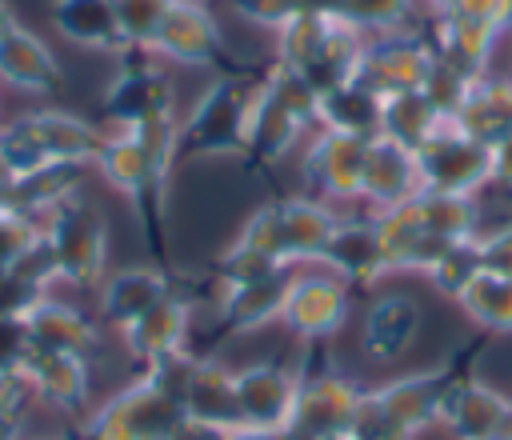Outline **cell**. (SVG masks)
Wrapping results in <instances>:
<instances>
[{"mask_svg":"<svg viewBox=\"0 0 512 440\" xmlns=\"http://www.w3.org/2000/svg\"><path fill=\"white\" fill-rule=\"evenodd\" d=\"M176 124H180L176 116H160V120H148L128 132H108V140L96 156L100 176L128 200V208L140 224L144 248L152 256V264L164 272H172L164 196H168V176L176 168Z\"/></svg>","mask_w":512,"mask_h":440,"instance_id":"1","label":"cell"},{"mask_svg":"<svg viewBox=\"0 0 512 440\" xmlns=\"http://www.w3.org/2000/svg\"><path fill=\"white\" fill-rule=\"evenodd\" d=\"M480 236V208L472 196L420 188L396 208L376 212V240L384 272H428L448 248Z\"/></svg>","mask_w":512,"mask_h":440,"instance_id":"2","label":"cell"},{"mask_svg":"<svg viewBox=\"0 0 512 440\" xmlns=\"http://www.w3.org/2000/svg\"><path fill=\"white\" fill-rule=\"evenodd\" d=\"M480 356H484V340H468L448 360H440L424 372L368 388L360 396L352 436L356 440H416L424 428L440 424V408H444L448 392L464 376H472V364Z\"/></svg>","mask_w":512,"mask_h":440,"instance_id":"3","label":"cell"},{"mask_svg":"<svg viewBox=\"0 0 512 440\" xmlns=\"http://www.w3.org/2000/svg\"><path fill=\"white\" fill-rule=\"evenodd\" d=\"M260 76L264 72L256 68H232L212 76L192 112L176 124V168L204 156H244Z\"/></svg>","mask_w":512,"mask_h":440,"instance_id":"4","label":"cell"},{"mask_svg":"<svg viewBox=\"0 0 512 440\" xmlns=\"http://www.w3.org/2000/svg\"><path fill=\"white\" fill-rule=\"evenodd\" d=\"M108 132L60 112V108H36L24 116H12L0 124V172L4 180H20L48 164H96Z\"/></svg>","mask_w":512,"mask_h":440,"instance_id":"5","label":"cell"},{"mask_svg":"<svg viewBox=\"0 0 512 440\" xmlns=\"http://www.w3.org/2000/svg\"><path fill=\"white\" fill-rule=\"evenodd\" d=\"M316 124V88L304 84L296 72H288L284 64H268L252 100V116H248V144H244V164L252 172L276 168L292 144L300 140V132Z\"/></svg>","mask_w":512,"mask_h":440,"instance_id":"6","label":"cell"},{"mask_svg":"<svg viewBox=\"0 0 512 440\" xmlns=\"http://www.w3.org/2000/svg\"><path fill=\"white\" fill-rule=\"evenodd\" d=\"M336 220L340 216L332 212V204H324L316 196H280V200L260 204L244 220L232 248L256 252V256L284 264V268H296L304 260L320 264V252H324Z\"/></svg>","mask_w":512,"mask_h":440,"instance_id":"7","label":"cell"},{"mask_svg":"<svg viewBox=\"0 0 512 440\" xmlns=\"http://www.w3.org/2000/svg\"><path fill=\"white\" fill-rule=\"evenodd\" d=\"M364 40L368 36L356 32L340 16L300 12V16H292L276 32V64H284L288 72H296L320 96V92H328L336 84H348L356 76Z\"/></svg>","mask_w":512,"mask_h":440,"instance_id":"8","label":"cell"},{"mask_svg":"<svg viewBox=\"0 0 512 440\" xmlns=\"http://www.w3.org/2000/svg\"><path fill=\"white\" fill-rule=\"evenodd\" d=\"M296 372H300V388H296V404L280 436L284 440H336L352 432L364 388H356L336 368L328 344H304Z\"/></svg>","mask_w":512,"mask_h":440,"instance_id":"9","label":"cell"},{"mask_svg":"<svg viewBox=\"0 0 512 440\" xmlns=\"http://www.w3.org/2000/svg\"><path fill=\"white\" fill-rule=\"evenodd\" d=\"M44 244L52 252L56 280H64L72 288H92L104 280L108 224H104L100 208L88 204L80 192L44 216Z\"/></svg>","mask_w":512,"mask_h":440,"instance_id":"10","label":"cell"},{"mask_svg":"<svg viewBox=\"0 0 512 440\" xmlns=\"http://www.w3.org/2000/svg\"><path fill=\"white\" fill-rule=\"evenodd\" d=\"M144 376H152L176 404L184 416L216 424L224 432L240 428V408H236V372L224 368L212 356H196V352H176L168 360H160L156 368H148Z\"/></svg>","mask_w":512,"mask_h":440,"instance_id":"11","label":"cell"},{"mask_svg":"<svg viewBox=\"0 0 512 440\" xmlns=\"http://www.w3.org/2000/svg\"><path fill=\"white\" fill-rule=\"evenodd\" d=\"M180 416V404L152 376L140 372L128 388L88 412L72 440H160Z\"/></svg>","mask_w":512,"mask_h":440,"instance_id":"12","label":"cell"},{"mask_svg":"<svg viewBox=\"0 0 512 440\" xmlns=\"http://www.w3.org/2000/svg\"><path fill=\"white\" fill-rule=\"evenodd\" d=\"M172 108H176L172 84L160 72V64L152 60V52H140V48L124 52L116 76L108 80V88L100 96L104 132H128V128H140L148 120L176 116Z\"/></svg>","mask_w":512,"mask_h":440,"instance_id":"13","label":"cell"},{"mask_svg":"<svg viewBox=\"0 0 512 440\" xmlns=\"http://www.w3.org/2000/svg\"><path fill=\"white\" fill-rule=\"evenodd\" d=\"M416 172H420V188H428V192L476 196L492 180V148L472 140L452 120H444L416 148Z\"/></svg>","mask_w":512,"mask_h":440,"instance_id":"14","label":"cell"},{"mask_svg":"<svg viewBox=\"0 0 512 440\" xmlns=\"http://www.w3.org/2000/svg\"><path fill=\"white\" fill-rule=\"evenodd\" d=\"M428 68H432L428 36L396 28V32H380V36L364 40L356 80L380 96H400V92H420Z\"/></svg>","mask_w":512,"mask_h":440,"instance_id":"15","label":"cell"},{"mask_svg":"<svg viewBox=\"0 0 512 440\" xmlns=\"http://www.w3.org/2000/svg\"><path fill=\"white\" fill-rule=\"evenodd\" d=\"M352 312V288L336 272H300L288 288L280 324L304 344H328Z\"/></svg>","mask_w":512,"mask_h":440,"instance_id":"16","label":"cell"},{"mask_svg":"<svg viewBox=\"0 0 512 440\" xmlns=\"http://www.w3.org/2000/svg\"><path fill=\"white\" fill-rule=\"evenodd\" d=\"M148 52L176 60V64H192V68H216V72L240 68V64H228L220 24L208 12V4H200V0H172Z\"/></svg>","mask_w":512,"mask_h":440,"instance_id":"17","label":"cell"},{"mask_svg":"<svg viewBox=\"0 0 512 440\" xmlns=\"http://www.w3.org/2000/svg\"><path fill=\"white\" fill-rule=\"evenodd\" d=\"M364 156H368V140L356 136H340V132H316L312 144L300 156V180H304V196H316L324 204L332 200H360L364 188Z\"/></svg>","mask_w":512,"mask_h":440,"instance_id":"18","label":"cell"},{"mask_svg":"<svg viewBox=\"0 0 512 440\" xmlns=\"http://www.w3.org/2000/svg\"><path fill=\"white\" fill-rule=\"evenodd\" d=\"M292 280H296V272H292V268H280V272H268V276L220 284L216 324H212L208 340H220V336H224V340H228V336H248V332H260L264 324L280 320Z\"/></svg>","mask_w":512,"mask_h":440,"instance_id":"19","label":"cell"},{"mask_svg":"<svg viewBox=\"0 0 512 440\" xmlns=\"http://www.w3.org/2000/svg\"><path fill=\"white\" fill-rule=\"evenodd\" d=\"M300 372L296 364L284 360H256L236 372V408H240V428H268L284 432L292 404H296Z\"/></svg>","mask_w":512,"mask_h":440,"instance_id":"20","label":"cell"},{"mask_svg":"<svg viewBox=\"0 0 512 440\" xmlns=\"http://www.w3.org/2000/svg\"><path fill=\"white\" fill-rule=\"evenodd\" d=\"M440 424L452 432V440H500L512 432V396H504L488 380L464 376L448 392Z\"/></svg>","mask_w":512,"mask_h":440,"instance_id":"21","label":"cell"},{"mask_svg":"<svg viewBox=\"0 0 512 440\" xmlns=\"http://www.w3.org/2000/svg\"><path fill=\"white\" fill-rule=\"evenodd\" d=\"M20 368L32 380V392H36L40 404H48L56 412H68V416H80L88 408V396H92V364H88V356L28 348Z\"/></svg>","mask_w":512,"mask_h":440,"instance_id":"22","label":"cell"},{"mask_svg":"<svg viewBox=\"0 0 512 440\" xmlns=\"http://www.w3.org/2000/svg\"><path fill=\"white\" fill-rule=\"evenodd\" d=\"M320 264L328 272H336L348 288H372L384 272V256H380V240H376V212L372 216H340Z\"/></svg>","mask_w":512,"mask_h":440,"instance_id":"23","label":"cell"},{"mask_svg":"<svg viewBox=\"0 0 512 440\" xmlns=\"http://www.w3.org/2000/svg\"><path fill=\"white\" fill-rule=\"evenodd\" d=\"M188 328H192V304H188V296L176 288V292L164 296L156 308H148L140 320H132L120 336H124L128 356L148 372V368H156L160 360L184 352Z\"/></svg>","mask_w":512,"mask_h":440,"instance_id":"24","label":"cell"},{"mask_svg":"<svg viewBox=\"0 0 512 440\" xmlns=\"http://www.w3.org/2000/svg\"><path fill=\"white\" fill-rule=\"evenodd\" d=\"M180 284L172 272L148 264V268H120L108 280H100V320L112 328H128L148 308H156L164 296H172Z\"/></svg>","mask_w":512,"mask_h":440,"instance_id":"25","label":"cell"},{"mask_svg":"<svg viewBox=\"0 0 512 440\" xmlns=\"http://www.w3.org/2000/svg\"><path fill=\"white\" fill-rule=\"evenodd\" d=\"M416 332H420V304H416V296H408V292H384L364 312L360 344H364L368 360L396 364L412 348Z\"/></svg>","mask_w":512,"mask_h":440,"instance_id":"26","label":"cell"},{"mask_svg":"<svg viewBox=\"0 0 512 440\" xmlns=\"http://www.w3.org/2000/svg\"><path fill=\"white\" fill-rule=\"evenodd\" d=\"M416 192H420L416 152L400 148V144H396V140H388V136L368 140L360 200H364L372 212H384V208L404 204V200H408V196H416Z\"/></svg>","mask_w":512,"mask_h":440,"instance_id":"27","label":"cell"},{"mask_svg":"<svg viewBox=\"0 0 512 440\" xmlns=\"http://www.w3.org/2000/svg\"><path fill=\"white\" fill-rule=\"evenodd\" d=\"M0 80L32 96H52L64 88V68L36 32L16 24L12 32L0 36Z\"/></svg>","mask_w":512,"mask_h":440,"instance_id":"28","label":"cell"},{"mask_svg":"<svg viewBox=\"0 0 512 440\" xmlns=\"http://www.w3.org/2000/svg\"><path fill=\"white\" fill-rule=\"evenodd\" d=\"M24 328H28V344L32 348H44V352H76V356H88L96 352L100 344V332H96V320L64 300H52L44 296L28 316H24Z\"/></svg>","mask_w":512,"mask_h":440,"instance_id":"29","label":"cell"},{"mask_svg":"<svg viewBox=\"0 0 512 440\" xmlns=\"http://www.w3.org/2000/svg\"><path fill=\"white\" fill-rule=\"evenodd\" d=\"M384 120V96L360 84L356 76L348 84H336L316 96V128L356 136V140H376Z\"/></svg>","mask_w":512,"mask_h":440,"instance_id":"30","label":"cell"},{"mask_svg":"<svg viewBox=\"0 0 512 440\" xmlns=\"http://www.w3.org/2000/svg\"><path fill=\"white\" fill-rule=\"evenodd\" d=\"M48 16H52V28L64 40L80 44V48L116 52V56L128 52L124 32H120V16H116V4L112 0H52Z\"/></svg>","mask_w":512,"mask_h":440,"instance_id":"31","label":"cell"},{"mask_svg":"<svg viewBox=\"0 0 512 440\" xmlns=\"http://www.w3.org/2000/svg\"><path fill=\"white\" fill-rule=\"evenodd\" d=\"M452 124L488 148L504 144L512 136V76H476Z\"/></svg>","mask_w":512,"mask_h":440,"instance_id":"32","label":"cell"},{"mask_svg":"<svg viewBox=\"0 0 512 440\" xmlns=\"http://www.w3.org/2000/svg\"><path fill=\"white\" fill-rule=\"evenodd\" d=\"M80 180H84V164H48V168H36V172H28L20 180H8L4 208H12L20 216L44 224V216L56 204H64L68 196H76Z\"/></svg>","mask_w":512,"mask_h":440,"instance_id":"33","label":"cell"},{"mask_svg":"<svg viewBox=\"0 0 512 440\" xmlns=\"http://www.w3.org/2000/svg\"><path fill=\"white\" fill-rule=\"evenodd\" d=\"M456 304L464 308V316L484 328V332H512V276L508 272H488L480 268L468 288L456 296Z\"/></svg>","mask_w":512,"mask_h":440,"instance_id":"34","label":"cell"},{"mask_svg":"<svg viewBox=\"0 0 512 440\" xmlns=\"http://www.w3.org/2000/svg\"><path fill=\"white\" fill-rule=\"evenodd\" d=\"M444 124V116L432 108V100L424 92H400V96H384V120H380V136L396 140L400 148L416 152L436 128Z\"/></svg>","mask_w":512,"mask_h":440,"instance_id":"35","label":"cell"},{"mask_svg":"<svg viewBox=\"0 0 512 440\" xmlns=\"http://www.w3.org/2000/svg\"><path fill=\"white\" fill-rule=\"evenodd\" d=\"M472 80H476V76H472L468 68H460L456 60H448V56L432 52V68H428V76H424L420 92L432 100V108H436L444 120H456V112H460V104H464V96H468Z\"/></svg>","mask_w":512,"mask_h":440,"instance_id":"36","label":"cell"},{"mask_svg":"<svg viewBox=\"0 0 512 440\" xmlns=\"http://www.w3.org/2000/svg\"><path fill=\"white\" fill-rule=\"evenodd\" d=\"M412 8H416V0H344L340 20H348L364 36H380V32L404 28Z\"/></svg>","mask_w":512,"mask_h":440,"instance_id":"37","label":"cell"},{"mask_svg":"<svg viewBox=\"0 0 512 440\" xmlns=\"http://www.w3.org/2000/svg\"><path fill=\"white\" fill-rule=\"evenodd\" d=\"M476 272H480V252H476V236H472V240L448 248L424 276H428V284H432L436 292H444V296L456 300V296L468 288V280H472Z\"/></svg>","mask_w":512,"mask_h":440,"instance_id":"38","label":"cell"},{"mask_svg":"<svg viewBox=\"0 0 512 440\" xmlns=\"http://www.w3.org/2000/svg\"><path fill=\"white\" fill-rule=\"evenodd\" d=\"M116 4V16H120V32H124V44L128 52L140 48L148 52L152 48V36L160 28V20L168 16L172 0H112Z\"/></svg>","mask_w":512,"mask_h":440,"instance_id":"39","label":"cell"},{"mask_svg":"<svg viewBox=\"0 0 512 440\" xmlns=\"http://www.w3.org/2000/svg\"><path fill=\"white\" fill-rule=\"evenodd\" d=\"M40 232H44L40 220H28L0 204V276H8L24 260V252L40 240Z\"/></svg>","mask_w":512,"mask_h":440,"instance_id":"40","label":"cell"},{"mask_svg":"<svg viewBox=\"0 0 512 440\" xmlns=\"http://www.w3.org/2000/svg\"><path fill=\"white\" fill-rule=\"evenodd\" d=\"M240 20L256 24V28H268V32H280L292 16H300L296 0H224Z\"/></svg>","mask_w":512,"mask_h":440,"instance_id":"41","label":"cell"},{"mask_svg":"<svg viewBox=\"0 0 512 440\" xmlns=\"http://www.w3.org/2000/svg\"><path fill=\"white\" fill-rule=\"evenodd\" d=\"M32 404H36V392H32V380L24 376V368H4L0 372V416L24 420V412Z\"/></svg>","mask_w":512,"mask_h":440,"instance_id":"42","label":"cell"},{"mask_svg":"<svg viewBox=\"0 0 512 440\" xmlns=\"http://www.w3.org/2000/svg\"><path fill=\"white\" fill-rule=\"evenodd\" d=\"M476 252H480V268L512 276V220H504L500 228L476 236Z\"/></svg>","mask_w":512,"mask_h":440,"instance_id":"43","label":"cell"},{"mask_svg":"<svg viewBox=\"0 0 512 440\" xmlns=\"http://www.w3.org/2000/svg\"><path fill=\"white\" fill-rule=\"evenodd\" d=\"M448 8L468 20H480L484 28L500 32V36L512 32V0H452Z\"/></svg>","mask_w":512,"mask_h":440,"instance_id":"44","label":"cell"},{"mask_svg":"<svg viewBox=\"0 0 512 440\" xmlns=\"http://www.w3.org/2000/svg\"><path fill=\"white\" fill-rule=\"evenodd\" d=\"M28 328L24 320H0V372L4 368H20L28 356Z\"/></svg>","mask_w":512,"mask_h":440,"instance_id":"45","label":"cell"},{"mask_svg":"<svg viewBox=\"0 0 512 440\" xmlns=\"http://www.w3.org/2000/svg\"><path fill=\"white\" fill-rule=\"evenodd\" d=\"M160 440H228V432L224 428H216V424H204V420H192V416H180Z\"/></svg>","mask_w":512,"mask_h":440,"instance_id":"46","label":"cell"},{"mask_svg":"<svg viewBox=\"0 0 512 440\" xmlns=\"http://www.w3.org/2000/svg\"><path fill=\"white\" fill-rule=\"evenodd\" d=\"M300 12H316V16H340L344 0H296Z\"/></svg>","mask_w":512,"mask_h":440,"instance_id":"47","label":"cell"},{"mask_svg":"<svg viewBox=\"0 0 512 440\" xmlns=\"http://www.w3.org/2000/svg\"><path fill=\"white\" fill-rule=\"evenodd\" d=\"M228 440H284L280 432H268V428H232Z\"/></svg>","mask_w":512,"mask_h":440,"instance_id":"48","label":"cell"},{"mask_svg":"<svg viewBox=\"0 0 512 440\" xmlns=\"http://www.w3.org/2000/svg\"><path fill=\"white\" fill-rule=\"evenodd\" d=\"M20 428H24V420L0 416V440H20Z\"/></svg>","mask_w":512,"mask_h":440,"instance_id":"49","label":"cell"},{"mask_svg":"<svg viewBox=\"0 0 512 440\" xmlns=\"http://www.w3.org/2000/svg\"><path fill=\"white\" fill-rule=\"evenodd\" d=\"M16 24H20V20H16V12L8 8V0H0V36H4V32H12Z\"/></svg>","mask_w":512,"mask_h":440,"instance_id":"50","label":"cell"},{"mask_svg":"<svg viewBox=\"0 0 512 440\" xmlns=\"http://www.w3.org/2000/svg\"><path fill=\"white\" fill-rule=\"evenodd\" d=\"M428 4H432V12H444V8L452 4V0H428Z\"/></svg>","mask_w":512,"mask_h":440,"instance_id":"51","label":"cell"},{"mask_svg":"<svg viewBox=\"0 0 512 440\" xmlns=\"http://www.w3.org/2000/svg\"><path fill=\"white\" fill-rule=\"evenodd\" d=\"M336 440H356V436H352V432H344V436H336Z\"/></svg>","mask_w":512,"mask_h":440,"instance_id":"52","label":"cell"},{"mask_svg":"<svg viewBox=\"0 0 512 440\" xmlns=\"http://www.w3.org/2000/svg\"><path fill=\"white\" fill-rule=\"evenodd\" d=\"M500 440H512V432H508V436H500Z\"/></svg>","mask_w":512,"mask_h":440,"instance_id":"53","label":"cell"},{"mask_svg":"<svg viewBox=\"0 0 512 440\" xmlns=\"http://www.w3.org/2000/svg\"><path fill=\"white\" fill-rule=\"evenodd\" d=\"M200 4H212V0H200Z\"/></svg>","mask_w":512,"mask_h":440,"instance_id":"54","label":"cell"},{"mask_svg":"<svg viewBox=\"0 0 512 440\" xmlns=\"http://www.w3.org/2000/svg\"><path fill=\"white\" fill-rule=\"evenodd\" d=\"M64 440H72V436H64Z\"/></svg>","mask_w":512,"mask_h":440,"instance_id":"55","label":"cell"}]
</instances>
